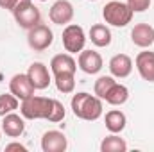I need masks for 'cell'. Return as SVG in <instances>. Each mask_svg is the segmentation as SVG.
Here are the masks:
<instances>
[{"mask_svg": "<svg viewBox=\"0 0 154 152\" xmlns=\"http://www.w3.org/2000/svg\"><path fill=\"white\" fill-rule=\"evenodd\" d=\"M65 114H66V111H65V106L59 102V100H56L54 99V106H52V111H50V114H48V122H52V123H57V122H61L63 118H65Z\"/></svg>", "mask_w": 154, "mask_h": 152, "instance_id": "24", "label": "cell"}, {"mask_svg": "<svg viewBox=\"0 0 154 152\" xmlns=\"http://www.w3.org/2000/svg\"><path fill=\"white\" fill-rule=\"evenodd\" d=\"M0 138H2V134H0Z\"/></svg>", "mask_w": 154, "mask_h": 152, "instance_id": "29", "label": "cell"}, {"mask_svg": "<svg viewBox=\"0 0 154 152\" xmlns=\"http://www.w3.org/2000/svg\"><path fill=\"white\" fill-rule=\"evenodd\" d=\"M134 65H136V70L143 81L154 82V52H149V50L140 52L136 56Z\"/></svg>", "mask_w": 154, "mask_h": 152, "instance_id": "12", "label": "cell"}, {"mask_svg": "<svg viewBox=\"0 0 154 152\" xmlns=\"http://www.w3.org/2000/svg\"><path fill=\"white\" fill-rule=\"evenodd\" d=\"M72 111L77 118L86 120V122H95L102 114V102L100 99L90 93H75L72 97Z\"/></svg>", "mask_w": 154, "mask_h": 152, "instance_id": "1", "label": "cell"}, {"mask_svg": "<svg viewBox=\"0 0 154 152\" xmlns=\"http://www.w3.org/2000/svg\"><path fill=\"white\" fill-rule=\"evenodd\" d=\"M39 2H47V0H39Z\"/></svg>", "mask_w": 154, "mask_h": 152, "instance_id": "28", "label": "cell"}, {"mask_svg": "<svg viewBox=\"0 0 154 152\" xmlns=\"http://www.w3.org/2000/svg\"><path fill=\"white\" fill-rule=\"evenodd\" d=\"M109 72L113 77L124 79L133 72V59L127 54H116L109 61Z\"/></svg>", "mask_w": 154, "mask_h": 152, "instance_id": "14", "label": "cell"}, {"mask_svg": "<svg viewBox=\"0 0 154 152\" xmlns=\"http://www.w3.org/2000/svg\"><path fill=\"white\" fill-rule=\"evenodd\" d=\"M50 22L56 25H68L74 18V5L68 0H57L50 7Z\"/></svg>", "mask_w": 154, "mask_h": 152, "instance_id": "8", "label": "cell"}, {"mask_svg": "<svg viewBox=\"0 0 154 152\" xmlns=\"http://www.w3.org/2000/svg\"><path fill=\"white\" fill-rule=\"evenodd\" d=\"M2 131L5 132V136L9 138H18L23 134L25 131V123H23V118L16 113H7L5 116H2Z\"/></svg>", "mask_w": 154, "mask_h": 152, "instance_id": "13", "label": "cell"}, {"mask_svg": "<svg viewBox=\"0 0 154 152\" xmlns=\"http://www.w3.org/2000/svg\"><path fill=\"white\" fill-rule=\"evenodd\" d=\"M90 39L95 47H109L111 43V31L102 25V23H95L90 29Z\"/></svg>", "mask_w": 154, "mask_h": 152, "instance_id": "17", "label": "cell"}, {"mask_svg": "<svg viewBox=\"0 0 154 152\" xmlns=\"http://www.w3.org/2000/svg\"><path fill=\"white\" fill-rule=\"evenodd\" d=\"M18 99L13 93H4L0 95V116H5L7 113H13L14 109H18Z\"/></svg>", "mask_w": 154, "mask_h": 152, "instance_id": "22", "label": "cell"}, {"mask_svg": "<svg viewBox=\"0 0 154 152\" xmlns=\"http://www.w3.org/2000/svg\"><path fill=\"white\" fill-rule=\"evenodd\" d=\"M127 99H129V90H127L124 84L115 82V84L109 88V91L106 93V97H104L102 100H106V102L111 104V106H122V104L127 102Z\"/></svg>", "mask_w": 154, "mask_h": 152, "instance_id": "18", "label": "cell"}, {"mask_svg": "<svg viewBox=\"0 0 154 152\" xmlns=\"http://www.w3.org/2000/svg\"><path fill=\"white\" fill-rule=\"evenodd\" d=\"M116 81L113 79V77H109V75H102V77H99L97 81H95V86H93V91H95V95L102 100L104 97H106V93L109 91V88L115 84Z\"/></svg>", "mask_w": 154, "mask_h": 152, "instance_id": "23", "label": "cell"}, {"mask_svg": "<svg viewBox=\"0 0 154 152\" xmlns=\"http://www.w3.org/2000/svg\"><path fill=\"white\" fill-rule=\"evenodd\" d=\"M13 14H14L16 23H18L22 29H27V31L32 29V27H36L38 23H41V13H39L38 7L32 4V0L20 4V5L13 11Z\"/></svg>", "mask_w": 154, "mask_h": 152, "instance_id": "4", "label": "cell"}, {"mask_svg": "<svg viewBox=\"0 0 154 152\" xmlns=\"http://www.w3.org/2000/svg\"><path fill=\"white\" fill-rule=\"evenodd\" d=\"M54 41V34L52 31L48 29V25L45 23H38L36 27L29 29V34H27V43L29 47L34 50V52H43L47 50Z\"/></svg>", "mask_w": 154, "mask_h": 152, "instance_id": "5", "label": "cell"}, {"mask_svg": "<svg viewBox=\"0 0 154 152\" xmlns=\"http://www.w3.org/2000/svg\"><path fill=\"white\" fill-rule=\"evenodd\" d=\"M125 123H127V118H125V114L122 111L113 109V111L106 113V129L109 132H115V134L122 132L125 129Z\"/></svg>", "mask_w": 154, "mask_h": 152, "instance_id": "19", "label": "cell"}, {"mask_svg": "<svg viewBox=\"0 0 154 152\" xmlns=\"http://www.w3.org/2000/svg\"><path fill=\"white\" fill-rule=\"evenodd\" d=\"M131 39L140 48L151 47L154 43V27L149 23H136L131 31Z\"/></svg>", "mask_w": 154, "mask_h": 152, "instance_id": "11", "label": "cell"}, {"mask_svg": "<svg viewBox=\"0 0 154 152\" xmlns=\"http://www.w3.org/2000/svg\"><path fill=\"white\" fill-rule=\"evenodd\" d=\"M23 2H29V0H0V7L2 9H9V11H14Z\"/></svg>", "mask_w": 154, "mask_h": 152, "instance_id": "26", "label": "cell"}, {"mask_svg": "<svg viewBox=\"0 0 154 152\" xmlns=\"http://www.w3.org/2000/svg\"><path fill=\"white\" fill-rule=\"evenodd\" d=\"M100 150L102 152H125L127 150V143L120 136H116L115 132H113L111 136H108V138L102 140Z\"/></svg>", "mask_w": 154, "mask_h": 152, "instance_id": "20", "label": "cell"}, {"mask_svg": "<svg viewBox=\"0 0 154 152\" xmlns=\"http://www.w3.org/2000/svg\"><path fill=\"white\" fill-rule=\"evenodd\" d=\"M66 147H68V141L61 131H48L41 138L43 152H65Z\"/></svg>", "mask_w": 154, "mask_h": 152, "instance_id": "10", "label": "cell"}, {"mask_svg": "<svg viewBox=\"0 0 154 152\" xmlns=\"http://www.w3.org/2000/svg\"><path fill=\"white\" fill-rule=\"evenodd\" d=\"M50 70H52L54 75H57V74H75L77 63L74 61V57L70 54H57L50 61Z\"/></svg>", "mask_w": 154, "mask_h": 152, "instance_id": "16", "label": "cell"}, {"mask_svg": "<svg viewBox=\"0 0 154 152\" xmlns=\"http://www.w3.org/2000/svg\"><path fill=\"white\" fill-rule=\"evenodd\" d=\"M127 5L133 13H143L151 7V0H127Z\"/></svg>", "mask_w": 154, "mask_h": 152, "instance_id": "25", "label": "cell"}, {"mask_svg": "<svg viewBox=\"0 0 154 152\" xmlns=\"http://www.w3.org/2000/svg\"><path fill=\"white\" fill-rule=\"evenodd\" d=\"M77 63H79V68H81L84 74H88V75L99 74V72L102 70V57H100V54L95 52V50H84V48H82V50L79 52Z\"/></svg>", "mask_w": 154, "mask_h": 152, "instance_id": "9", "label": "cell"}, {"mask_svg": "<svg viewBox=\"0 0 154 152\" xmlns=\"http://www.w3.org/2000/svg\"><path fill=\"white\" fill-rule=\"evenodd\" d=\"M9 91H11L18 100H25V99H29L31 95H34L36 88H34V84L31 82V79H29L27 74H16V75L9 81Z\"/></svg>", "mask_w": 154, "mask_h": 152, "instance_id": "7", "label": "cell"}, {"mask_svg": "<svg viewBox=\"0 0 154 152\" xmlns=\"http://www.w3.org/2000/svg\"><path fill=\"white\" fill-rule=\"evenodd\" d=\"M52 106H54V99L31 95L29 99L22 100L20 113L23 118H29V120H41V118L47 120L50 111H52Z\"/></svg>", "mask_w": 154, "mask_h": 152, "instance_id": "2", "label": "cell"}, {"mask_svg": "<svg viewBox=\"0 0 154 152\" xmlns=\"http://www.w3.org/2000/svg\"><path fill=\"white\" fill-rule=\"evenodd\" d=\"M56 88L61 93H72L75 88V74H57L54 75Z\"/></svg>", "mask_w": 154, "mask_h": 152, "instance_id": "21", "label": "cell"}, {"mask_svg": "<svg viewBox=\"0 0 154 152\" xmlns=\"http://www.w3.org/2000/svg\"><path fill=\"white\" fill-rule=\"evenodd\" d=\"M5 150H22V152H25L27 149H25L22 143H9V145H5Z\"/></svg>", "mask_w": 154, "mask_h": 152, "instance_id": "27", "label": "cell"}, {"mask_svg": "<svg viewBox=\"0 0 154 152\" xmlns=\"http://www.w3.org/2000/svg\"><path fill=\"white\" fill-rule=\"evenodd\" d=\"M27 75H29L31 82L34 84L36 90H45V88H48V84H50V74H48V68H47L43 63H32V65L29 66Z\"/></svg>", "mask_w": 154, "mask_h": 152, "instance_id": "15", "label": "cell"}, {"mask_svg": "<svg viewBox=\"0 0 154 152\" xmlns=\"http://www.w3.org/2000/svg\"><path fill=\"white\" fill-rule=\"evenodd\" d=\"M133 11L127 4L118 2V0H111L102 7V18L106 23L113 25V27H125L127 23H131L133 20Z\"/></svg>", "mask_w": 154, "mask_h": 152, "instance_id": "3", "label": "cell"}, {"mask_svg": "<svg viewBox=\"0 0 154 152\" xmlns=\"http://www.w3.org/2000/svg\"><path fill=\"white\" fill-rule=\"evenodd\" d=\"M86 43V34L82 31L81 25L75 23H68L63 31V47L68 54H77L84 48Z\"/></svg>", "mask_w": 154, "mask_h": 152, "instance_id": "6", "label": "cell"}]
</instances>
